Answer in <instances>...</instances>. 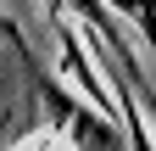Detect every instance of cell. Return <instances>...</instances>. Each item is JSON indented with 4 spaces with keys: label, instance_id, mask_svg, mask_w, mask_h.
Instances as JSON below:
<instances>
[{
    "label": "cell",
    "instance_id": "3957f363",
    "mask_svg": "<svg viewBox=\"0 0 156 151\" xmlns=\"http://www.w3.org/2000/svg\"><path fill=\"white\" fill-rule=\"evenodd\" d=\"M0 34H6V39H11V50H17V56H23V62L39 73V56H34V45H28V34H23V28H17L11 17H6V0H0Z\"/></svg>",
    "mask_w": 156,
    "mask_h": 151
},
{
    "label": "cell",
    "instance_id": "7a4b0ae2",
    "mask_svg": "<svg viewBox=\"0 0 156 151\" xmlns=\"http://www.w3.org/2000/svg\"><path fill=\"white\" fill-rule=\"evenodd\" d=\"M106 6L128 11V17H134V28H140V39L156 50V0H106Z\"/></svg>",
    "mask_w": 156,
    "mask_h": 151
},
{
    "label": "cell",
    "instance_id": "6da1fadb",
    "mask_svg": "<svg viewBox=\"0 0 156 151\" xmlns=\"http://www.w3.org/2000/svg\"><path fill=\"white\" fill-rule=\"evenodd\" d=\"M34 79H39V95H45V106H50V123L73 140V151H123V145H117V129H112L117 118H106V112H89L78 95H67V90L56 84L45 67H39Z\"/></svg>",
    "mask_w": 156,
    "mask_h": 151
}]
</instances>
